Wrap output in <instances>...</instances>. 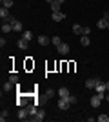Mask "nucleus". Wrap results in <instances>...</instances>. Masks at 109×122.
<instances>
[{"mask_svg": "<svg viewBox=\"0 0 109 122\" xmlns=\"http://www.w3.org/2000/svg\"><path fill=\"white\" fill-rule=\"evenodd\" d=\"M104 98H105V93H96V95L91 98V106H93V107H98L100 104H102Z\"/></svg>", "mask_w": 109, "mask_h": 122, "instance_id": "nucleus-1", "label": "nucleus"}, {"mask_svg": "<svg viewBox=\"0 0 109 122\" xmlns=\"http://www.w3.org/2000/svg\"><path fill=\"white\" fill-rule=\"evenodd\" d=\"M57 51L60 53V55H67L69 51H71V47H69V44H64V42H62V44H58V46H57Z\"/></svg>", "mask_w": 109, "mask_h": 122, "instance_id": "nucleus-2", "label": "nucleus"}, {"mask_svg": "<svg viewBox=\"0 0 109 122\" xmlns=\"http://www.w3.org/2000/svg\"><path fill=\"white\" fill-rule=\"evenodd\" d=\"M69 106H71V104H69V100H67V98H60V100H58V107H60L62 111H66V109H67Z\"/></svg>", "mask_w": 109, "mask_h": 122, "instance_id": "nucleus-3", "label": "nucleus"}, {"mask_svg": "<svg viewBox=\"0 0 109 122\" xmlns=\"http://www.w3.org/2000/svg\"><path fill=\"white\" fill-rule=\"evenodd\" d=\"M98 80H100V78H87V80H85V87H89V89H95V86L98 84Z\"/></svg>", "mask_w": 109, "mask_h": 122, "instance_id": "nucleus-4", "label": "nucleus"}, {"mask_svg": "<svg viewBox=\"0 0 109 122\" xmlns=\"http://www.w3.org/2000/svg\"><path fill=\"white\" fill-rule=\"evenodd\" d=\"M18 118H20V120H26V118H29V111H27L26 107H20V109H18Z\"/></svg>", "mask_w": 109, "mask_h": 122, "instance_id": "nucleus-5", "label": "nucleus"}, {"mask_svg": "<svg viewBox=\"0 0 109 122\" xmlns=\"http://www.w3.org/2000/svg\"><path fill=\"white\" fill-rule=\"evenodd\" d=\"M95 91H96V93H105V91H107V87H105V84L102 80H98V84L95 86Z\"/></svg>", "mask_w": 109, "mask_h": 122, "instance_id": "nucleus-6", "label": "nucleus"}, {"mask_svg": "<svg viewBox=\"0 0 109 122\" xmlns=\"http://www.w3.org/2000/svg\"><path fill=\"white\" fill-rule=\"evenodd\" d=\"M44 118H46V113H44V109H38V113H36L35 117L31 118V120H36V122H42L44 120Z\"/></svg>", "mask_w": 109, "mask_h": 122, "instance_id": "nucleus-7", "label": "nucleus"}, {"mask_svg": "<svg viewBox=\"0 0 109 122\" xmlns=\"http://www.w3.org/2000/svg\"><path fill=\"white\" fill-rule=\"evenodd\" d=\"M0 16H2V20H5L7 16H11V13H9V7H0Z\"/></svg>", "mask_w": 109, "mask_h": 122, "instance_id": "nucleus-8", "label": "nucleus"}, {"mask_svg": "<svg viewBox=\"0 0 109 122\" xmlns=\"http://www.w3.org/2000/svg\"><path fill=\"white\" fill-rule=\"evenodd\" d=\"M69 95H71V93H69L67 87H60V89H58V97L60 98H67Z\"/></svg>", "mask_w": 109, "mask_h": 122, "instance_id": "nucleus-9", "label": "nucleus"}, {"mask_svg": "<svg viewBox=\"0 0 109 122\" xmlns=\"http://www.w3.org/2000/svg\"><path fill=\"white\" fill-rule=\"evenodd\" d=\"M64 18H66V15H64L62 11H57V13H53V20H55V22H62Z\"/></svg>", "mask_w": 109, "mask_h": 122, "instance_id": "nucleus-10", "label": "nucleus"}, {"mask_svg": "<svg viewBox=\"0 0 109 122\" xmlns=\"http://www.w3.org/2000/svg\"><path fill=\"white\" fill-rule=\"evenodd\" d=\"M49 42H51V38H47L46 35H40V36H38V44H40V46H47Z\"/></svg>", "mask_w": 109, "mask_h": 122, "instance_id": "nucleus-11", "label": "nucleus"}, {"mask_svg": "<svg viewBox=\"0 0 109 122\" xmlns=\"http://www.w3.org/2000/svg\"><path fill=\"white\" fill-rule=\"evenodd\" d=\"M11 25H13V31H18V33H20V31H24V25H22V22H18V20H15Z\"/></svg>", "mask_w": 109, "mask_h": 122, "instance_id": "nucleus-12", "label": "nucleus"}, {"mask_svg": "<svg viewBox=\"0 0 109 122\" xmlns=\"http://www.w3.org/2000/svg\"><path fill=\"white\" fill-rule=\"evenodd\" d=\"M71 29H73V33H75V35H84V27H82V25H78V24H75Z\"/></svg>", "mask_w": 109, "mask_h": 122, "instance_id": "nucleus-13", "label": "nucleus"}, {"mask_svg": "<svg viewBox=\"0 0 109 122\" xmlns=\"http://www.w3.org/2000/svg\"><path fill=\"white\" fill-rule=\"evenodd\" d=\"M27 46H29V40H26V38L22 36L20 40H18V47H20V49H27Z\"/></svg>", "mask_w": 109, "mask_h": 122, "instance_id": "nucleus-14", "label": "nucleus"}, {"mask_svg": "<svg viewBox=\"0 0 109 122\" xmlns=\"http://www.w3.org/2000/svg\"><path fill=\"white\" fill-rule=\"evenodd\" d=\"M80 44L84 47H87L89 46V35H80Z\"/></svg>", "mask_w": 109, "mask_h": 122, "instance_id": "nucleus-15", "label": "nucleus"}, {"mask_svg": "<svg viewBox=\"0 0 109 122\" xmlns=\"http://www.w3.org/2000/svg\"><path fill=\"white\" fill-rule=\"evenodd\" d=\"M60 7H62V4H60L58 0H55V2L51 4V11H53V13H57V11H60Z\"/></svg>", "mask_w": 109, "mask_h": 122, "instance_id": "nucleus-16", "label": "nucleus"}, {"mask_svg": "<svg viewBox=\"0 0 109 122\" xmlns=\"http://www.w3.org/2000/svg\"><path fill=\"white\" fill-rule=\"evenodd\" d=\"M9 31H13V25L7 22H2V33H9Z\"/></svg>", "mask_w": 109, "mask_h": 122, "instance_id": "nucleus-17", "label": "nucleus"}, {"mask_svg": "<svg viewBox=\"0 0 109 122\" xmlns=\"http://www.w3.org/2000/svg\"><path fill=\"white\" fill-rule=\"evenodd\" d=\"M98 29H107V20H105V18H102V20H98Z\"/></svg>", "mask_w": 109, "mask_h": 122, "instance_id": "nucleus-18", "label": "nucleus"}, {"mask_svg": "<svg viewBox=\"0 0 109 122\" xmlns=\"http://www.w3.org/2000/svg\"><path fill=\"white\" fill-rule=\"evenodd\" d=\"M13 87H15V84H13V82H5V84H4V91L5 93H7V91H11V89H13Z\"/></svg>", "mask_w": 109, "mask_h": 122, "instance_id": "nucleus-19", "label": "nucleus"}, {"mask_svg": "<svg viewBox=\"0 0 109 122\" xmlns=\"http://www.w3.org/2000/svg\"><path fill=\"white\" fill-rule=\"evenodd\" d=\"M22 36H24L26 40H31V38H33V33H31V31H22Z\"/></svg>", "mask_w": 109, "mask_h": 122, "instance_id": "nucleus-20", "label": "nucleus"}, {"mask_svg": "<svg viewBox=\"0 0 109 122\" xmlns=\"http://www.w3.org/2000/svg\"><path fill=\"white\" fill-rule=\"evenodd\" d=\"M7 115H9V111H7V109H2V113H0V120L4 122L5 118H7Z\"/></svg>", "mask_w": 109, "mask_h": 122, "instance_id": "nucleus-21", "label": "nucleus"}, {"mask_svg": "<svg viewBox=\"0 0 109 122\" xmlns=\"http://www.w3.org/2000/svg\"><path fill=\"white\" fill-rule=\"evenodd\" d=\"M51 44H55V46H58V44H62V40H60V36H53V38H51Z\"/></svg>", "mask_w": 109, "mask_h": 122, "instance_id": "nucleus-22", "label": "nucleus"}, {"mask_svg": "<svg viewBox=\"0 0 109 122\" xmlns=\"http://www.w3.org/2000/svg\"><path fill=\"white\" fill-rule=\"evenodd\" d=\"M9 80H11V82H13V84L16 86V84H18V75H15V73H13V75L9 76Z\"/></svg>", "mask_w": 109, "mask_h": 122, "instance_id": "nucleus-23", "label": "nucleus"}, {"mask_svg": "<svg viewBox=\"0 0 109 122\" xmlns=\"http://www.w3.org/2000/svg\"><path fill=\"white\" fill-rule=\"evenodd\" d=\"M98 120L100 122H109V115H98Z\"/></svg>", "mask_w": 109, "mask_h": 122, "instance_id": "nucleus-24", "label": "nucleus"}, {"mask_svg": "<svg viewBox=\"0 0 109 122\" xmlns=\"http://www.w3.org/2000/svg\"><path fill=\"white\" fill-rule=\"evenodd\" d=\"M46 97H47V98L55 97V89H49V87H47V91H46Z\"/></svg>", "mask_w": 109, "mask_h": 122, "instance_id": "nucleus-25", "label": "nucleus"}, {"mask_svg": "<svg viewBox=\"0 0 109 122\" xmlns=\"http://www.w3.org/2000/svg\"><path fill=\"white\" fill-rule=\"evenodd\" d=\"M2 5H4V7H11V5H13V0H2Z\"/></svg>", "mask_w": 109, "mask_h": 122, "instance_id": "nucleus-26", "label": "nucleus"}, {"mask_svg": "<svg viewBox=\"0 0 109 122\" xmlns=\"http://www.w3.org/2000/svg\"><path fill=\"white\" fill-rule=\"evenodd\" d=\"M67 100H69V104H76V97H73V95H69Z\"/></svg>", "mask_w": 109, "mask_h": 122, "instance_id": "nucleus-27", "label": "nucleus"}, {"mask_svg": "<svg viewBox=\"0 0 109 122\" xmlns=\"http://www.w3.org/2000/svg\"><path fill=\"white\" fill-rule=\"evenodd\" d=\"M84 35H91V27H84Z\"/></svg>", "mask_w": 109, "mask_h": 122, "instance_id": "nucleus-28", "label": "nucleus"}, {"mask_svg": "<svg viewBox=\"0 0 109 122\" xmlns=\"http://www.w3.org/2000/svg\"><path fill=\"white\" fill-rule=\"evenodd\" d=\"M5 44H7V42H5V38H4V36H2V38H0V46L4 47V46H5Z\"/></svg>", "mask_w": 109, "mask_h": 122, "instance_id": "nucleus-29", "label": "nucleus"}, {"mask_svg": "<svg viewBox=\"0 0 109 122\" xmlns=\"http://www.w3.org/2000/svg\"><path fill=\"white\" fill-rule=\"evenodd\" d=\"M104 18H105V20H109V11H105V13H104Z\"/></svg>", "mask_w": 109, "mask_h": 122, "instance_id": "nucleus-30", "label": "nucleus"}, {"mask_svg": "<svg viewBox=\"0 0 109 122\" xmlns=\"http://www.w3.org/2000/svg\"><path fill=\"white\" fill-rule=\"evenodd\" d=\"M53 2H55V0H47V4H49V5H51V4H53Z\"/></svg>", "mask_w": 109, "mask_h": 122, "instance_id": "nucleus-31", "label": "nucleus"}, {"mask_svg": "<svg viewBox=\"0 0 109 122\" xmlns=\"http://www.w3.org/2000/svg\"><path fill=\"white\" fill-rule=\"evenodd\" d=\"M105 87H107V91H109V82H105Z\"/></svg>", "mask_w": 109, "mask_h": 122, "instance_id": "nucleus-32", "label": "nucleus"}, {"mask_svg": "<svg viewBox=\"0 0 109 122\" xmlns=\"http://www.w3.org/2000/svg\"><path fill=\"white\" fill-rule=\"evenodd\" d=\"M105 100H107V102H109V95H107V97H105Z\"/></svg>", "mask_w": 109, "mask_h": 122, "instance_id": "nucleus-33", "label": "nucleus"}, {"mask_svg": "<svg viewBox=\"0 0 109 122\" xmlns=\"http://www.w3.org/2000/svg\"><path fill=\"white\" fill-rule=\"evenodd\" d=\"M107 29H109V20H107Z\"/></svg>", "mask_w": 109, "mask_h": 122, "instance_id": "nucleus-34", "label": "nucleus"}]
</instances>
